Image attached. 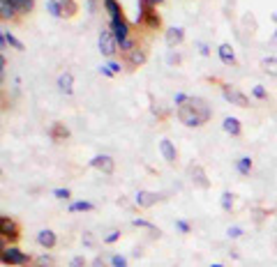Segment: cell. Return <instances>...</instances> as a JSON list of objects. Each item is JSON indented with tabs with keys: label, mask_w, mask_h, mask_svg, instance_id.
<instances>
[{
	"label": "cell",
	"mask_w": 277,
	"mask_h": 267,
	"mask_svg": "<svg viewBox=\"0 0 277 267\" xmlns=\"http://www.w3.org/2000/svg\"><path fill=\"white\" fill-rule=\"evenodd\" d=\"M69 265H72V267H85V258L83 256H74Z\"/></svg>",
	"instance_id": "obj_19"
},
{
	"label": "cell",
	"mask_w": 277,
	"mask_h": 267,
	"mask_svg": "<svg viewBox=\"0 0 277 267\" xmlns=\"http://www.w3.org/2000/svg\"><path fill=\"white\" fill-rule=\"evenodd\" d=\"M69 191L67 189H56V198H67Z\"/></svg>",
	"instance_id": "obj_22"
},
{
	"label": "cell",
	"mask_w": 277,
	"mask_h": 267,
	"mask_svg": "<svg viewBox=\"0 0 277 267\" xmlns=\"http://www.w3.org/2000/svg\"><path fill=\"white\" fill-rule=\"evenodd\" d=\"M224 97L229 99V102L238 104V106H247V97L240 95V92L233 90V88H224Z\"/></svg>",
	"instance_id": "obj_5"
},
{
	"label": "cell",
	"mask_w": 277,
	"mask_h": 267,
	"mask_svg": "<svg viewBox=\"0 0 277 267\" xmlns=\"http://www.w3.org/2000/svg\"><path fill=\"white\" fill-rule=\"evenodd\" d=\"M120 237V230H116V233H111V235H107V242L111 244V242H116V239Z\"/></svg>",
	"instance_id": "obj_24"
},
{
	"label": "cell",
	"mask_w": 277,
	"mask_h": 267,
	"mask_svg": "<svg viewBox=\"0 0 277 267\" xmlns=\"http://www.w3.org/2000/svg\"><path fill=\"white\" fill-rule=\"evenodd\" d=\"M240 235H243L240 228H231V230H229V237H240Z\"/></svg>",
	"instance_id": "obj_25"
},
{
	"label": "cell",
	"mask_w": 277,
	"mask_h": 267,
	"mask_svg": "<svg viewBox=\"0 0 277 267\" xmlns=\"http://www.w3.org/2000/svg\"><path fill=\"white\" fill-rule=\"evenodd\" d=\"M263 69H266L268 74H275L277 76V58H268V60H263Z\"/></svg>",
	"instance_id": "obj_12"
},
{
	"label": "cell",
	"mask_w": 277,
	"mask_h": 267,
	"mask_svg": "<svg viewBox=\"0 0 277 267\" xmlns=\"http://www.w3.org/2000/svg\"><path fill=\"white\" fill-rule=\"evenodd\" d=\"M118 46H120V44H118V40H116L113 30H104V33L100 35V49H102L104 56H113Z\"/></svg>",
	"instance_id": "obj_2"
},
{
	"label": "cell",
	"mask_w": 277,
	"mask_h": 267,
	"mask_svg": "<svg viewBox=\"0 0 277 267\" xmlns=\"http://www.w3.org/2000/svg\"><path fill=\"white\" fill-rule=\"evenodd\" d=\"M93 267H107V265H104L102 258H95V260H93Z\"/></svg>",
	"instance_id": "obj_26"
},
{
	"label": "cell",
	"mask_w": 277,
	"mask_h": 267,
	"mask_svg": "<svg viewBox=\"0 0 277 267\" xmlns=\"http://www.w3.org/2000/svg\"><path fill=\"white\" fill-rule=\"evenodd\" d=\"M175 226L180 228V233H190V223L187 221H175Z\"/></svg>",
	"instance_id": "obj_21"
},
{
	"label": "cell",
	"mask_w": 277,
	"mask_h": 267,
	"mask_svg": "<svg viewBox=\"0 0 277 267\" xmlns=\"http://www.w3.org/2000/svg\"><path fill=\"white\" fill-rule=\"evenodd\" d=\"M35 265L37 267H53V258L51 256H40V258H35Z\"/></svg>",
	"instance_id": "obj_16"
},
{
	"label": "cell",
	"mask_w": 277,
	"mask_h": 267,
	"mask_svg": "<svg viewBox=\"0 0 277 267\" xmlns=\"http://www.w3.org/2000/svg\"><path fill=\"white\" fill-rule=\"evenodd\" d=\"M17 223L12 221V219H7V216H3V237H10V239H14L17 237Z\"/></svg>",
	"instance_id": "obj_6"
},
{
	"label": "cell",
	"mask_w": 277,
	"mask_h": 267,
	"mask_svg": "<svg viewBox=\"0 0 277 267\" xmlns=\"http://www.w3.org/2000/svg\"><path fill=\"white\" fill-rule=\"evenodd\" d=\"M159 148H162V154H164V159L173 164V161H175V148L171 145V141H166V138H164V141L159 143Z\"/></svg>",
	"instance_id": "obj_8"
},
{
	"label": "cell",
	"mask_w": 277,
	"mask_h": 267,
	"mask_svg": "<svg viewBox=\"0 0 277 267\" xmlns=\"http://www.w3.org/2000/svg\"><path fill=\"white\" fill-rule=\"evenodd\" d=\"M254 97L263 99V97H266V90H263V88H261V86H256V88H254Z\"/></svg>",
	"instance_id": "obj_23"
},
{
	"label": "cell",
	"mask_w": 277,
	"mask_h": 267,
	"mask_svg": "<svg viewBox=\"0 0 277 267\" xmlns=\"http://www.w3.org/2000/svg\"><path fill=\"white\" fill-rule=\"evenodd\" d=\"M3 262L10 267H26L30 262V256H26L17 246H5L3 249Z\"/></svg>",
	"instance_id": "obj_1"
},
{
	"label": "cell",
	"mask_w": 277,
	"mask_h": 267,
	"mask_svg": "<svg viewBox=\"0 0 277 267\" xmlns=\"http://www.w3.org/2000/svg\"><path fill=\"white\" fill-rule=\"evenodd\" d=\"M159 196L157 193H148V191H141V193H136V203L141 205V207H150V205L157 200Z\"/></svg>",
	"instance_id": "obj_7"
},
{
	"label": "cell",
	"mask_w": 277,
	"mask_h": 267,
	"mask_svg": "<svg viewBox=\"0 0 277 267\" xmlns=\"http://www.w3.org/2000/svg\"><path fill=\"white\" fill-rule=\"evenodd\" d=\"M224 129L229 131V134H233V136H238V134H240V122H238L236 118H226L224 120Z\"/></svg>",
	"instance_id": "obj_9"
},
{
	"label": "cell",
	"mask_w": 277,
	"mask_h": 267,
	"mask_svg": "<svg viewBox=\"0 0 277 267\" xmlns=\"http://www.w3.org/2000/svg\"><path fill=\"white\" fill-rule=\"evenodd\" d=\"M231 205H233V198H231V193L226 191L224 196H222V207H224V210H231Z\"/></svg>",
	"instance_id": "obj_18"
},
{
	"label": "cell",
	"mask_w": 277,
	"mask_h": 267,
	"mask_svg": "<svg viewBox=\"0 0 277 267\" xmlns=\"http://www.w3.org/2000/svg\"><path fill=\"white\" fill-rule=\"evenodd\" d=\"M72 212H79V210H93V203H72L69 205Z\"/></svg>",
	"instance_id": "obj_17"
},
{
	"label": "cell",
	"mask_w": 277,
	"mask_h": 267,
	"mask_svg": "<svg viewBox=\"0 0 277 267\" xmlns=\"http://www.w3.org/2000/svg\"><path fill=\"white\" fill-rule=\"evenodd\" d=\"M166 40H169V44H178L182 40V30H169Z\"/></svg>",
	"instance_id": "obj_15"
},
{
	"label": "cell",
	"mask_w": 277,
	"mask_h": 267,
	"mask_svg": "<svg viewBox=\"0 0 277 267\" xmlns=\"http://www.w3.org/2000/svg\"><path fill=\"white\" fill-rule=\"evenodd\" d=\"M134 226H139V228H150V230H153V226H150L146 219H134Z\"/></svg>",
	"instance_id": "obj_20"
},
{
	"label": "cell",
	"mask_w": 277,
	"mask_h": 267,
	"mask_svg": "<svg viewBox=\"0 0 277 267\" xmlns=\"http://www.w3.org/2000/svg\"><path fill=\"white\" fill-rule=\"evenodd\" d=\"M238 171L243 173V175H247V173L252 171V161H249V157H243V159L238 161Z\"/></svg>",
	"instance_id": "obj_13"
},
{
	"label": "cell",
	"mask_w": 277,
	"mask_h": 267,
	"mask_svg": "<svg viewBox=\"0 0 277 267\" xmlns=\"http://www.w3.org/2000/svg\"><path fill=\"white\" fill-rule=\"evenodd\" d=\"M93 168H100L102 173H113V159L111 157H95L90 161Z\"/></svg>",
	"instance_id": "obj_4"
},
{
	"label": "cell",
	"mask_w": 277,
	"mask_h": 267,
	"mask_svg": "<svg viewBox=\"0 0 277 267\" xmlns=\"http://www.w3.org/2000/svg\"><path fill=\"white\" fill-rule=\"evenodd\" d=\"M56 242H58V237L53 230H40V233H37V244H40L42 249H53Z\"/></svg>",
	"instance_id": "obj_3"
},
{
	"label": "cell",
	"mask_w": 277,
	"mask_h": 267,
	"mask_svg": "<svg viewBox=\"0 0 277 267\" xmlns=\"http://www.w3.org/2000/svg\"><path fill=\"white\" fill-rule=\"evenodd\" d=\"M210 267H224V265H220V262H213V265H210Z\"/></svg>",
	"instance_id": "obj_27"
},
{
	"label": "cell",
	"mask_w": 277,
	"mask_h": 267,
	"mask_svg": "<svg viewBox=\"0 0 277 267\" xmlns=\"http://www.w3.org/2000/svg\"><path fill=\"white\" fill-rule=\"evenodd\" d=\"M220 58L224 60L226 65H233V51H231V46H229V44H222V46H220Z\"/></svg>",
	"instance_id": "obj_10"
},
{
	"label": "cell",
	"mask_w": 277,
	"mask_h": 267,
	"mask_svg": "<svg viewBox=\"0 0 277 267\" xmlns=\"http://www.w3.org/2000/svg\"><path fill=\"white\" fill-rule=\"evenodd\" d=\"M58 86H60L62 92H72V74H62L60 79H58Z\"/></svg>",
	"instance_id": "obj_11"
},
{
	"label": "cell",
	"mask_w": 277,
	"mask_h": 267,
	"mask_svg": "<svg viewBox=\"0 0 277 267\" xmlns=\"http://www.w3.org/2000/svg\"><path fill=\"white\" fill-rule=\"evenodd\" d=\"M109 262H111V267H127V258H125V256H118V253L109 258Z\"/></svg>",
	"instance_id": "obj_14"
}]
</instances>
